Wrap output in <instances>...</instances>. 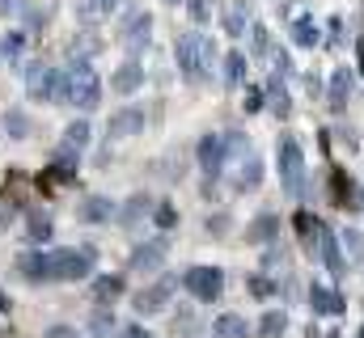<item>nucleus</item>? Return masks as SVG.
I'll list each match as a JSON object with an SVG mask.
<instances>
[{
	"instance_id": "6e6552de",
	"label": "nucleus",
	"mask_w": 364,
	"mask_h": 338,
	"mask_svg": "<svg viewBox=\"0 0 364 338\" xmlns=\"http://www.w3.org/2000/svg\"><path fill=\"white\" fill-rule=\"evenodd\" d=\"M123 43H127V51L132 55H140L144 47H149V38H153V17L144 13V9H127V17H123Z\"/></svg>"
},
{
	"instance_id": "423d86ee",
	"label": "nucleus",
	"mask_w": 364,
	"mask_h": 338,
	"mask_svg": "<svg viewBox=\"0 0 364 338\" xmlns=\"http://www.w3.org/2000/svg\"><path fill=\"white\" fill-rule=\"evenodd\" d=\"M182 283H186V292H191L195 300H203V305L220 300V292H225V275H220L216 266H191Z\"/></svg>"
},
{
	"instance_id": "ddd939ff",
	"label": "nucleus",
	"mask_w": 364,
	"mask_h": 338,
	"mask_svg": "<svg viewBox=\"0 0 364 338\" xmlns=\"http://www.w3.org/2000/svg\"><path fill=\"white\" fill-rule=\"evenodd\" d=\"M296 233H301L305 250L318 254V250H322V233H326V224H322L318 216H309V212H296Z\"/></svg>"
},
{
	"instance_id": "c9c22d12",
	"label": "nucleus",
	"mask_w": 364,
	"mask_h": 338,
	"mask_svg": "<svg viewBox=\"0 0 364 338\" xmlns=\"http://www.w3.org/2000/svg\"><path fill=\"white\" fill-rule=\"evenodd\" d=\"M250 34H255V51H259V55H267V30H263V26H255Z\"/></svg>"
},
{
	"instance_id": "58836bf2",
	"label": "nucleus",
	"mask_w": 364,
	"mask_h": 338,
	"mask_svg": "<svg viewBox=\"0 0 364 338\" xmlns=\"http://www.w3.org/2000/svg\"><path fill=\"white\" fill-rule=\"evenodd\" d=\"M47 338H77V330H73V326H51Z\"/></svg>"
},
{
	"instance_id": "e433bc0d",
	"label": "nucleus",
	"mask_w": 364,
	"mask_h": 338,
	"mask_svg": "<svg viewBox=\"0 0 364 338\" xmlns=\"http://www.w3.org/2000/svg\"><path fill=\"white\" fill-rule=\"evenodd\" d=\"M153 216H157V224H166V229H174V220H178V216H174V207H157Z\"/></svg>"
},
{
	"instance_id": "7ed1b4c3",
	"label": "nucleus",
	"mask_w": 364,
	"mask_h": 338,
	"mask_svg": "<svg viewBox=\"0 0 364 338\" xmlns=\"http://www.w3.org/2000/svg\"><path fill=\"white\" fill-rule=\"evenodd\" d=\"M279 182H284V195H292V199L305 195V153L292 136L279 140Z\"/></svg>"
},
{
	"instance_id": "c85d7f7f",
	"label": "nucleus",
	"mask_w": 364,
	"mask_h": 338,
	"mask_svg": "<svg viewBox=\"0 0 364 338\" xmlns=\"http://www.w3.org/2000/svg\"><path fill=\"white\" fill-rule=\"evenodd\" d=\"M4 131H9L13 140H26V136H30V119H26L21 110H4Z\"/></svg>"
},
{
	"instance_id": "5701e85b",
	"label": "nucleus",
	"mask_w": 364,
	"mask_h": 338,
	"mask_svg": "<svg viewBox=\"0 0 364 338\" xmlns=\"http://www.w3.org/2000/svg\"><path fill=\"white\" fill-rule=\"evenodd\" d=\"M348 93H352V72H348V68H339V72L331 77V106H335V110H343V106H348Z\"/></svg>"
},
{
	"instance_id": "4be33fe9",
	"label": "nucleus",
	"mask_w": 364,
	"mask_h": 338,
	"mask_svg": "<svg viewBox=\"0 0 364 338\" xmlns=\"http://www.w3.org/2000/svg\"><path fill=\"white\" fill-rule=\"evenodd\" d=\"M259 182H263V161H259V157L250 153V157H246V165H242V173H237V182H233V186H237V190L246 195V190H255Z\"/></svg>"
},
{
	"instance_id": "39448f33",
	"label": "nucleus",
	"mask_w": 364,
	"mask_h": 338,
	"mask_svg": "<svg viewBox=\"0 0 364 338\" xmlns=\"http://www.w3.org/2000/svg\"><path fill=\"white\" fill-rule=\"evenodd\" d=\"M170 300H174V279H170V275H161L157 283H149V288H140V292H136L132 309H136L140 317H157V313H166V309H170Z\"/></svg>"
},
{
	"instance_id": "a19ab883",
	"label": "nucleus",
	"mask_w": 364,
	"mask_h": 338,
	"mask_svg": "<svg viewBox=\"0 0 364 338\" xmlns=\"http://www.w3.org/2000/svg\"><path fill=\"white\" fill-rule=\"evenodd\" d=\"M166 4H178V0H166Z\"/></svg>"
},
{
	"instance_id": "393cba45",
	"label": "nucleus",
	"mask_w": 364,
	"mask_h": 338,
	"mask_svg": "<svg viewBox=\"0 0 364 338\" xmlns=\"http://www.w3.org/2000/svg\"><path fill=\"white\" fill-rule=\"evenodd\" d=\"M242 81H246V55L229 51L225 55V84H242Z\"/></svg>"
},
{
	"instance_id": "c756f323",
	"label": "nucleus",
	"mask_w": 364,
	"mask_h": 338,
	"mask_svg": "<svg viewBox=\"0 0 364 338\" xmlns=\"http://www.w3.org/2000/svg\"><path fill=\"white\" fill-rule=\"evenodd\" d=\"M21 47H26V34H17V30H13V34H4V38H0V60H17V55H21Z\"/></svg>"
},
{
	"instance_id": "dca6fc26",
	"label": "nucleus",
	"mask_w": 364,
	"mask_h": 338,
	"mask_svg": "<svg viewBox=\"0 0 364 338\" xmlns=\"http://www.w3.org/2000/svg\"><path fill=\"white\" fill-rule=\"evenodd\" d=\"M153 212H157V207H153V199H149V195H132V199L123 203V212H119V224H127V229H132V224H140V220H144V216H153Z\"/></svg>"
},
{
	"instance_id": "f8f14e48",
	"label": "nucleus",
	"mask_w": 364,
	"mask_h": 338,
	"mask_svg": "<svg viewBox=\"0 0 364 338\" xmlns=\"http://www.w3.org/2000/svg\"><path fill=\"white\" fill-rule=\"evenodd\" d=\"M17 275L26 279V283H51V262H47V254H21V262H17Z\"/></svg>"
},
{
	"instance_id": "cd10ccee",
	"label": "nucleus",
	"mask_w": 364,
	"mask_h": 338,
	"mask_svg": "<svg viewBox=\"0 0 364 338\" xmlns=\"http://www.w3.org/2000/svg\"><path fill=\"white\" fill-rule=\"evenodd\" d=\"M30 241H34V246H47V241H51V216H47V212H34V216H30Z\"/></svg>"
},
{
	"instance_id": "4c0bfd02",
	"label": "nucleus",
	"mask_w": 364,
	"mask_h": 338,
	"mask_svg": "<svg viewBox=\"0 0 364 338\" xmlns=\"http://www.w3.org/2000/svg\"><path fill=\"white\" fill-rule=\"evenodd\" d=\"M119 338H149V330H144V326H136V322H132V326H123V330H119Z\"/></svg>"
},
{
	"instance_id": "72a5a7b5",
	"label": "nucleus",
	"mask_w": 364,
	"mask_h": 338,
	"mask_svg": "<svg viewBox=\"0 0 364 338\" xmlns=\"http://www.w3.org/2000/svg\"><path fill=\"white\" fill-rule=\"evenodd\" d=\"M279 330H284V313H267V317H263V334L275 338Z\"/></svg>"
},
{
	"instance_id": "0eeeda50",
	"label": "nucleus",
	"mask_w": 364,
	"mask_h": 338,
	"mask_svg": "<svg viewBox=\"0 0 364 338\" xmlns=\"http://www.w3.org/2000/svg\"><path fill=\"white\" fill-rule=\"evenodd\" d=\"M178 68L186 81H203L208 77V60H203V38L199 34H182L178 38Z\"/></svg>"
},
{
	"instance_id": "a878e982",
	"label": "nucleus",
	"mask_w": 364,
	"mask_h": 338,
	"mask_svg": "<svg viewBox=\"0 0 364 338\" xmlns=\"http://www.w3.org/2000/svg\"><path fill=\"white\" fill-rule=\"evenodd\" d=\"M123 0H81V17L85 21H97V17H110Z\"/></svg>"
},
{
	"instance_id": "f03ea898",
	"label": "nucleus",
	"mask_w": 364,
	"mask_h": 338,
	"mask_svg": "<svg viewBox=\"0 0 364 338\" xmlns=\"http://www.w3.org/2000/svg\"><path fill=\"white\" fill-rule=\"evenodd\" d=\"M47 262H51V283H81V279H90L93 271V250H55L47 254Z\"/></svg>"
},
{
	"instance_id": "20e7f679",
	"label": "nucleus",
	"mask_w": 364,
	"mask_h": 338,
	"mask_svg": "<svg viewBox=\"0 0 364 338\" xmlns=\"http://www.w3.org/2000/svg\"><path fill=\"white\" fill-rule=\"evenodd\" d=\"M26 93L34 102H64V72H55L51 64H30L26 68Z\"/></svg>"
},
{
	"instance_id": "9d476101",
	"label": "nucleus",
	"mask_w": 364,
	"mask_h": 338,
	"mask_svg": "<svg viewBox=\"0 0 364 338\" xmlns=\"http://www.w3.org/2000/svg\"><path fill=\"white\" fill-rule=\"evenodd\" d=\"M140 131H144V110H140V106H123V110L110 119V127H106L110 140H127V136H140Z\"/></svg>"
},
{
	"instance_id": "412c9836",
	"label": "nucleus",
	"mask_w": 364,
	"mask_h": 338,
	"mask_svg": "<svg viewBox=\"0 0 364 338\" xmlns=\"http://www.w3.org/2000/svg\"><path fill=\"white\" fill-rule=\"evenodd\" d=\"M212 334L216 338H250V326H246V317H237V313H220L216 326H212Z\"/></svg>"
},
{
	"instance_id": "f257e3e1",
	"label": "nucleus",
	"mask_w": 364,
	"mask_h": 338,
	"mask_svg": "<svg viewBox=\"0 0 364 338\" xmlns=\"http://www.w3.org/2000/svg\"><path fill=\"white\" fill-rule=\"evenodd\" d=\"M64 102L77 106V110H93L102 102V81L93 72L90 55H68V68H64Z\"/></svg>"
},
{
	"instance_id": "6ab92c4d",
	"label": "nucleus",
	"mask_w": 364,
	"mask_h": 338,
	"mask_svg": "<svg viewBox=\"0 0 364 338\" xmlns=\"http://www.w3.org/2000/svg\"><path fill=\"white\" fill-rule=\"evenodd\" d=\"M309 300H314V309H318V313H326V317L343 313V296H335V292H331V288H322V283H314V288H309Z\"/></svg>"
},
{
	"instance_id": "79ce46f5",
	"label": "nucleus",
	"mask_w": 364,
	"mask_h": 338,
	"mask_svg": "<svg viewBox=\"0 0 364 338\" xmlns=\"http://www.w3.org/2000/svg\"><path fill=\"white\" fill-rule=\"evenodd\" d=\"M360 338H364V334H360Z\"/></svg>"
},
{
	"instance_id": "aec40b11",
	"label": "nucleus",
	"mask_w": 364,
	"mask_h": 338,
	"mask_svg": "<svg viewBox=\"0 0 364 338\" xmlns=\"http://www.w3.org/2000/svg\"><path fill=\"white\" fill-rule=\"evenodd\" d=\"M267 106H272L275 119H288V110H292V102H288V89H284V77H279V72L267 81Z\"/></svg>"
},
{
	"instance_id": "1a4fd4ad",
	"label": "nucleus",
	"mask_w": 364,
	"mask_h": 338,
	"mask_svg": "<svg viewBox=\"0 0 364 338\" xmlns=\"http://www.w3.org/2000/svg\"><path fill=\"white\" fill-rule=\"evenodd\" d=\"M195 157H199V169H203L208 182L220 178V173H225V161H229V144H225V136H203L199 148H195Z\"/></svg>"
},
{
	"instance_id": "a211bd4d",
	"label": "nucleus",
	"mask_w": 364,
	"mask_h": 338,
	"mask_svg": "<svg viewBox=\"0 0 364 338\" xmlns=\"http://www.w3.org/2000/svg\"><path fill=\"white\" fill-rule=\"evenodd\" d=\"M275 233H279V220H275L272 212L255 216V220H250V229H246V237H250L255 246H267V241H275Z\"/></svg>"
},
{
	"instance_id": "4468645a",
	"label": "nucleus",
	"mask_w": 364,
	"mask_h": 338,
	"mask_svg": "<svg viewBox=\"0 0 364 338\" xmlns=\"http://www.w3.org/2000/svg\"><path fill=\"white\" fill-rule=\"evenodd\" d=\"M119 212H114V203L106 199V195H90L85 203H81V220L85 224H106V220H114Z\"/></svg>"
},
{
	"instance_id": "ea45409f",
	"label": "nucleus",
	"mask_w": 364,
	"mask_h": 338,
	"mask_svg": "<svg viewBox=\"0 0 364 338\" xmlns=\"http://www.w3.org/2000/svg\"><path fill=\"white\" fill-rule=\"evenodd\" d=\"M9 216H13V207H0V224H4V220H9Z\"/></svg>"
},
{
	"instance_id": "7c9ffc66",
	"label": "nucleus",
	"mask_w": 364,
	"mask_h": 338,
	"mask_svg": "<svg viewBox=\"0 0 364 338\" xmlns=\"http://www.w3.org/2000/svg\"><path fill=\"white\" fill-rule=\"evenodd\" d=\"M246 26H250V21H246V9H229V13H225V30H229L233 38H242Z\"/></svg>"
},
{
	"instance_id": "f3484780",
	"label": "nucleus",
	"mask_w": 364,
	"mask_h": 338,
	"mask_svg": "<svg viewBox=\"0 0 364 338\" xmlns=\"http://www.w3.org/2000/svg\"><path fill=\"white\" fill-rule=\"evenodd\" d=\"M322 262H326V271H331V275H343V271H348V258H343V250H339V237H335V233H331V229H326V233H322Z\"/></svg>"
},
{
	"instance_id": "9b49d317",
	"label": "nucleus",
	"mask_w": 364,
	"mask_h": 338,
	"mask_svg": "<svg viewBox=\"0 0 364 338\" xmlns=\"http://www.w3.org/2000/svg\"><path fill=\"white\" fill-rule=\"evenodd\" d=\"M161 262H166V237L140 241L132 250V271H161Z\"/></svg>"
},
{
	"instance_id": "473e14b6",
	"label": "nucleus",
	"mask_w": 364,
	"mask_h": 338,
	"mask_svg": "<svg viewBox=\"0 0 364 338\" xmlns=\"http://www.w3.org/2000/svg\"><path fill=\"white\" fill-rule=\"evenodd\" d=\"M343 241H348V254H352V258H364V237L356 233V229H348Z\"/></svg>"
},
{
	"instance_id": "f704fd0d",
	"label": "nucleus",
	"mask_w": 364,
	"mask_h": 338,
	"mask_svg": "<svg viewBox=\"0 0 364 338\" xmlns=\"http://www.w3.org/2000/svg\"><path fill=\"white\" fill-rule=\"evenodd\" d=\"M26 9V0H0V17H17Z\"/></svg>"
},
{
	"instance_id": "b1692460",
	"label": "nucleus",
	"mask_w": 364,
	"mask_h": 338,
	"mask_svg": "<svg viewBox=\"0 0 364 338\" xmlns=\"http://www.w3.org/2000/svg\"><path fill=\"white\" fill-rule=\"evenodd\" d=\"M90 136H93V127H90V123H85V119H77V123H68V131H64V144L81 153V148L90 144Z\"/></svg>"
},
{
	"instance_id": "bb28decb",
	"label": "nucleus",
	"mask_w": 364,
	"mask_h": 338,
	"mask_svg": "<svg viewBox=\"0 0 364 338\" xmlns=\"http://www.w3.org/2000/svg\"><path fill=\"white\" fill-rule=\"evenodd\" d=\"M292 43H296V47H314V43H318V26H314L309 17H296V21H292Z\"/></svg>"
},
{
	"instance_id": "2f4dec72",
	"label": "nucleus",
	"mask_w": 364,
	"mask_h": 338,
	"mask_svg": "<svg viewBox=\"0 0 364 338\" xmlns=\"http://www.w3.org/2000/svg\"><path fill=\"white\" fill-rule=\"evenodd\" d=\"M93 292H97V300H114V296L123 292V283H119L114 275H106V279H97V283H93Z\"/></svg>"
},
{
	"instance_id": "2eb2a0df",
	"label": "nucleus",
	"mask_w": 364,
	"mask_h": 338,
	"mask_svg": "<svg viewBox=\"0 0 364 338\" xmlns=\"http://www.w3.org/2000/svg\"><path fill=\"white\" fill-rule=\"evenodd\" d=\"M114 93H136L140 84H144V68H140V60L132 55L127 64H119V72H114Z\"/></svg>"
}]
</instances>
